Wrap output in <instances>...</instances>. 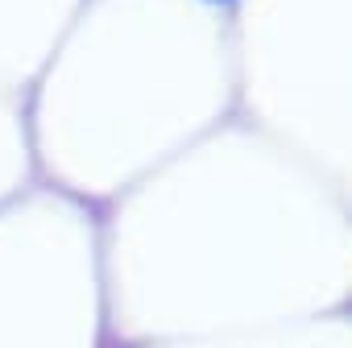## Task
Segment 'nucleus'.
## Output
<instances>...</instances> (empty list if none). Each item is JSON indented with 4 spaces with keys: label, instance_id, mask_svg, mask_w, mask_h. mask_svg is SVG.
I'll return each instance as SVG.
<instances>
[{
    "label": "nucleus",
    "instance_id": "nucleus-1",
    "mask_svg": "<svg viewBox=\"0 0 352 348\" xmlns=\"http://www.w3.org/2000/svg\"><path fill=\"white\" fill-rule=\"evenodd\" d=\"M212 5H228V0H212Z\"/></svg>",
    "mask_w": 352,
    "mask_h": 348
}]
</instances>
